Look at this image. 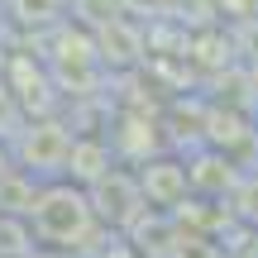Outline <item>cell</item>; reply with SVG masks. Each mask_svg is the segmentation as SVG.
<instances>
[{"mask_svg":"<svg viewBox=\"0 0 258 258\" xmlns=\"http://www.w3.org/2000/svg\"><path fill=\"white\" fill-rule=\"evenodd\" d=\"M53 215L62 220L53 239H72V234H86V230H91V206H86L77 191H67V186H57V191H48L43 201H38L34 220H53Z\"/></svg>","mask_w":258,"mask_h":258,"instance_id":"1","label":"cell"}]
</instances>
